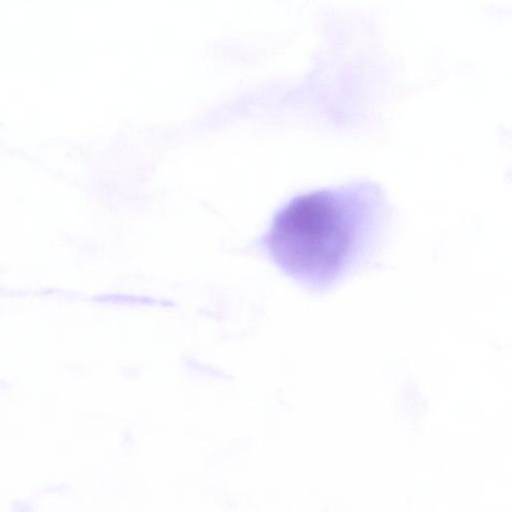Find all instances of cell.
<instances>
[{
	"label": "cell",
	"instance_id": "6da1fadb",
	"mask_svg": "<svg viewBox=\"0 0 512 512\" xmlns=\"http://www.w3.org/2000/svg\"><path fill=\"white\" fill-rule=\"evenodd\" d=\"M390 219L380 187L357 181L292 199L275 216L267 245L288 274L326 291L376 254Z\"/></svg>",
	"mask_w": 512,
	"mask_h": 512
}]
</instances>
